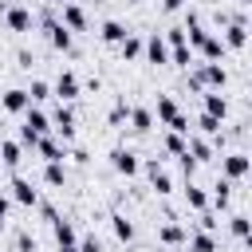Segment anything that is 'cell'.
<instances>
[{
  "label": "cell",
  "mask_w": 252,
  "mask_h": 252,
  "mask_svg": "<svg viewBox=\"0 0 252 252\" xmlns=\"http://www.w3.org/2000/svg\"><path fill=\"white\" fill-rule=\"evenodd\" d=\"M138 173H146V181H150V189H154L158 197H169V193H173V177L165 173V165H161V158H146Z\"/></svg>",
  "instance_id": "6da1fadb"
},
{
  "label": "cell",
  "mask_w": 252,
  "mask_h": 252,
  "mask_svg": "<svg viewBox=\"0 0 252 252\" xmlns=\"http://www.w3.org/2000/svg\"><path fill=\"white\" fill-rule=\"evenodd\" d=\"M47 118H51V130H55V138H59L63 146H71V142H75V110H71L67 102H59V106H55Z\"/></svg>",
  "instance_id": "7a4b0ae2"
},
{
  "label": "cell",
  "mask_w": 252,
  "mask_h": 252,
  "mask_svg": "<svg viewBox=\"0 0 252 252\" xmlns=\"http://www.w3.org/2000/svg\"><path fill=\"white\" fill-rule=\"evenodd\" d=\"M220 177L232 181V185H240V181L248 177V154H244V150H228V154H220Z\"/></svg>",
  "instance_id": "3957f363"
},
{
  "label": "cell",
  "mask_w": 252,
  "mask_h": 252,
  "mask_svg": "<svg viewBox=\"0 0 252 252\" xmlns=\"http://www.w3.org/2000/svg\"><path fill=\"white\" fill-rule=\"evenodd\" d=\"M193 75L201 79V87H205V91H224V83H228L224 63H193Z\"/></svg>",
  "instance_id": "277c9868"
},
{
  "label": "cell",
  "mask_w": 252,
  "mask_h": 252,
  "mask_svg": "<svg viewBox=\"0 0 252 252\" xmlns=\"http://www.w3.org/2000/svg\"><path fill=\"white\" fill-rule=\"evenodd\" d=\"M79 91H83V83H79V75H75L71 67H63V71L55 75V83H51V94H55L59 102H75Z\"/></svg>",
  "instance_id": "5b68a950"
},
{
  "label": "cell",
  "mask_w": 252,
  "mask_h": 252,
  "mask_svg": "<svg viewBox=\"0 0 252 252\" xmlns=\"http://www.w3.org/2000/svg\"><path fill=\"white\" fill-rule=\"evenodd\" d=\"M110 169H114V173H122V177H138L142 158H138L130 146H114V150H110Z\"/></svg>",
  "instance_id": "8992f818"
},
{
  "label": "cell",
  "mask_w": 252,
  "mask_h": 252,
  "mask_svg": "<svg viewBox=\"0 0 252 252\" xmlns=\"http://www.w3.org/2000/svg\"><path fill=\"white\" fill-rule=\"evenodd\" d=\"M8 201H16V205H24V209H35V201H39V189L28 181V177H12L8 181Z\"/></svg>",
  "instance_id": "52a82bcc"
},
{
  "label": "cell",
  "mask_w": 252,
  "mask_h": 252,
  "mask_svg": "<svg viewBox=\"0 0 252 252\" xmlns=\"http://www.w3.org/2000/svg\"><path fill=\"white\" fill-rule=\"evenodd\" d=\"M59 24L75 35V32H87L91 24H87V12H83V4H75V0H67V4H59Z\"/></svg>",
  "instance_id": "ba28073f"
},
{
  "label": "cell",
  "mask_w": 252,
  "mask_h": 252,
  "mask_svg": "<svg viewBox=\"0 0 252 252\" xmlns=\"http://www.w3.org/2000/svg\"><path fill=\"white\" fill-rule=\"evenodd\" d=\"M51 232H55V248L59 252H75L79 248V232H75V224L67 217H55L51 220Z\"/></svg>",
  "instance_id": "9c48e42d"
},
{
  "label": "cell",
  "mask_w": 252,
  "mask_h": 252,
  "mask_svg": "<svg viewBox=\"0 0 252 252\" xmlns=\"http://www.w3.org/2000/svg\"><path fill=\"white\" fill-rule=\"evenodd\" d=\"M185 236H189V228H185L181 220H173V217L158 224V240H161L165 248H185Z\"/></svg>",
  "instance_id": "30bf717a"
},
{
  "label": "cell",
  "mask_w": 252,
  "mask_h": 252,
  "mask_svg": "<svg viewBox=\"0 0 252 252\" xmlns=\"http://www.w3.org/2000/svg\"><path fill=\"white\" fill-rule=\"evenodd\" d=\"M4 24H8V32H16V35L32 32V8H24V4H8V8H4Z\"/></svg>",
  "instance_id": "8fae6325"
},
{
  "label": "cell",
  "mask_w": 252,
  "mask_h": 252,
  "mask_svg": "<svg viewBox=\"0 0 252 252\" xmlns=\"http://www.w3.org/2000/svg\"><path fill=\"white\" fill-rule=\"evenodd\" d=\"M220 43H224V51H244V43H248V20L224 24V32H220Z\"/></svg>",
  "instance_id": "7c38bea8"
},
{
  "label": "cell",
  "mask_w": 252,
  "mask_h": 252,
  "mask_svg": "<svg viewBox=\"0 0 252 252\" xmlns=\"http://www.w3.org/2000/svg\"><path fill=\"white\" fill-rule=\"evenodd\" d=\"M142 55H146L154 67H169V47H165V39H161L158 32L142 39Z\"/></svg>",
  "instance_id": "4fadbf2b"
},
{
  "label": "cell",
  "mask_w": 252,
  "mask_h": 252,
  "mask_svg": "<svg viewBox=\"0 0 252 252\" xmlns=\"http://www.w3.org/2000/svg\"><path fill=\"white\" fill-rule=\"evenodd\" d=\"M232 181H224V177H217L213 181V193H209V209L213 213H228V205H232Z\"/></svg>",
  "instance_id": "5bb4252c"
},
{
  "label": "cell",
  "mask_w": 252,
  "mask_h": 252,
  "mask_svg": "<svg viewBox=\"0 0 252 252\" xmlns=\"http://www.w3.org/2000/svg\"><path fill=\"white\" fill-rule=\"evenodd\" d=\"M28 106H32V102H28V91H24V87H8V91L0 94V110H4V114H24Z\"/></svg>",
  "instance_id": "9a60e30c"
},
{
  "label": "cell",
  "mask_w": 252,
  "mask_h": 252,
  "mask_svg": "<svg viewBox=\"0 0 252 252\" xmlns=\"http://www.w3.org/2000/svg\"><path fill=\"white\" fill-rule=\"evenodd\" d=\"M193 55H201V63H224V55H228V51H224L220 35H213V32H209V35H205V43H201Z\"/></svg>",
  "instance_id": "2e32d148"
},
{
  "label": "cell",
  "mask_w": 252,
  "mask_h": 252,
  "mask_svg": "<svg viewBox=\"0 0 252 252\" xmlns=\"http://www.w3.org/2000/svg\"><path fill=\"white\" fill-rule=\"evenodd\" d=\"M201 106H205L201 114H213L217 122H224V118H228V98H224L220 91H205V94H201Z\"/></svg>",
  "instance_id": "e0dca14e"
},
{
  "label": "cell",
  "mask_w": 252,
  "mask_h": 252,
  "mask_svg": "<svg viewBox=\"0 0 252 252\" xmlns=\"http://www.w3.org/2000/svg\"><path fill=\"white\" fill-rule=\"evenodd\" d=\"M126 35H130V28H126L122 20H102V24H98V39L110 43V47H118Z\"/></svg>",
  "instance_id": "ac0fdd59"
},
{
  "label": "cell",
  "mask_w": 252,
  "mask_h": 252,
  "mask_svg": "<svg viewBox=\"0 0 252 252\" xmlns=\"http://www.w3.org/2000/svg\"><path fill=\"white\" fill-rule=\"evenodd\" d=\"M35 150H39L43 161H67V146H63L59 138H51V134H43V138L35 142Z\"/></svg>",
  "instance_id": "d6986e66"
},
{
  "label": "cell",
  "mask_w": 252,
  "mask_h": 252,
  "mask_svg": "<svg viewBox=\"0 0 252 252\" xmlns=\"http://www.w3.org/2000/svg\"><path fill=\"white\" fill-rule=\"evenodd\" d=\"M126 122H130V130H134V134H150V130H154V110H150V106H134V102H130V118H126Z\"/></svg>",
  "instance_id": "ffe728a7"
},
{
  "label": "cell",
  "mask_w": 252,
  "mask_h": 252,
  "mask_svg": "<svg viewBox=\"0 0 252 252\" xmlns=\"http://www.w3.org/2000/svg\"><path fill=\"white\" fill-rule=\"evenodd\" d=\"M39 181H43V185H51V189H63V185H67V165H63V161H43Z\"/></svg>",
  "instance_id": "44dd1931"
},
{
  "label": "cell",
  "mask_w": 252,
  "mask_h": 252,
  "mask_svg": "<svg viewBox=\"0 0 252 252\" xmlns=\"http://www.w3.org/2000/svg\"><path fill=\"white\" fill-rule=\"evenodd\" d=\"M181 197H185V205H189L193 213H205V209H209V193H205V189H201L197 181H185Z\"/></svg>",
  "instance_id": "7402d4cb"
},
{
  "label": "cell",
  "mask_w": 252,
  "mask_h": 252,
  "mask_svg": "<svg viewBox=\"0 0 252 252\" xmlns=\"http://www.w3.org/2000/svg\"><path fill=\"white\" fill-rule=\"evenodd\" d=\"M110 232H114L118 244H130V240H134V220H130L126 213H110Z\"/></svg>",
  "instance_id": "603a6c76"
},
{
  "label": "cell",
  "mask_w": 252,
  "mask_h": 252,
  "mask_svg": "<svg viewBox=\"0 0 252 252\" xmlns=\"http://www.w3.org/2000/svg\"><path fill=\"white\" fill-rule=\"evenodd\" d=\"M47 39H51V47H55V51H67V55L75 51V35H71L63 24H51V28H47Z\"/></svg>",
  "instance_id": "cb8c5ba5"
},
{
  "label": "cell",
  "mask_w": 252,
  "mask_h": 252,
  "mask_svg": "<svg viewBox=\"0 0 252 252\" xmlns=\"http://www.w3.org/2000/svg\"><path fill=\"white\" fill-rule=\"evenodd\" d=\"M20 161H24V146H20L16 138H4V142H0V165L16 169Z\"/></svg>",
  "instance_id": "d4e9b609"
},
{
  "label": "cell",
  "mask_w": 252,
  "mask_h": 252,
  "mask_svg": "<svg viewBox=\"0 0 252 252\" xmlns=\"http://www.w3.org/2000/svg\"><path fill=\"white\" fill-rule=\"evenodd\" d=\"M177 114H181L177 98H173V94H158V122H165V126H169Z\"/></svg>",
  "instance_id": "484cf974"
},
{
  "label": "cell",
  "mask_w": 252,
  "mask_h": 252,
  "mask_svg": "<svg viewBox=\"0 0 252 252\" xmlns=\"http://www.w3.org/2000/svg\"><path fill=\"white\" fill-rule=\"evenodd\" d=\"M185 244H189V252H217V236L213 232H189Z\"/></svg>",
  "instance_id": "4316f807"
},
{
  "label": "cell",
  "mask_w": 252,
  "mask_h": 252,
  "mask_svg": "<svg viewBox=\"0 0 252 252\" xmlns=\"http://www.w3.org/2000/svg\"><path fill=\"white\" fill-rule=\"evenodd\" d=\"M24 91H28V102H32V106H35V102H47V98H51V83H47V79H32V83H28Z\"/></svg>",
  "instance_id": "83f0119b"
},
{
  "label": "cell",
  "mask_w": 252,
  "mask_h": 252,
  "mask_svg": "<svg viewBox=\"0 0 252 252\" xmlns=\"http://www.w3.org/2000/svg\"><path fill=\"white\" fill-rule=\"evenodd\" d=\"M228 232L236 236V244L248 240V213H228Z\"/></svg>",
  "instance_id": "f1b7e54d"
},
{
  "label": "cell",
  "mask_w": 252,
  "mask_h": 252,
  "mask_svg": "<svg viewBox=\"0 0 252 252\" xmlns=\"http://www.w3.org/2000/svg\"><path fill=\"white\" fill-rule=\"evenodd\" d=\"M118 55H122V59H142V35L130 32V35L118 43Z\"/></svg>",
  "instance_id": "f546056e"
},
{
  "label": "cell",
  "mask_w": 252,
  "mask_h": 252,
  "mask_svg": "<svg viewBox=\"0 0 252 252\" xmlns=\"http://www.w3.org/2000/svg\"><path fill=\"white\" fill-rule=\"evenodd\" d=\"M126 118H130V102H126V98H114V106H110L106 122H110V126H122Z\"/></svg>",
  "instance_id": "4dcf8cb0"
},
{
  "label": "cell",
  "mask_w": 252,
  "mask_h": 252,
  "mask_svg": "<svg viewBox=\"0 0 252 252\" xmlns=\"http://www.w3.org/2000/svg\"><path fill=\"white\" fill-rule=\"evenodd\" d=\"M161 146H165V154L181 158V154H185V134H173V130H169V134L161 138Z\"/></svg>",
  "instance_id": "1f68e13d"
},
{
  "label": "cell",
  "mask_w": 252,
  "mask_h": 252,
  "mask_svg": "<svg viewBox=\"0 0 252 252\" xmlns=\"http://www.w3.org/2000/svg\"><path fill=\"white\" fill-rule=\"evenodd\" d=\"M217 228H220V220H217V213H213V209L197 213V232H217Z\"/></svg>",
  "instance_id": "d6a6232c"
},
{
  "label": "cell",
  "mask_w": 252,
  "mask_h": 252,
  "mask_svg": "<svg viewBox=\"0 0 252 252\" xmlns=\"http://www.w3.org/2000/svg\"><path fill=\"white\" fill-rule=\"evenodd\" d=\"M16 252H35V236H32L28 228L16 232Z\"/></svg>",
  "instance_id": "836d02e7"
},
{
  "label": "cell",
  "mask_w": 252,
  "mask_h": 252,
  "mask_svg": "<svg viewBox=\"0 0 252 252\" xmlns=\"http://www.w3.org/2000/svg\"><path fill=\"white\" fill-rule=\"evenodd\" d=\"M177 165H181V173H185V181H193V177H197V161H193L189 154H181V158H177Z\"/></svg>",
  "instance_id": "e575fe53"
},
{
  "label": "cell",
  "mask_w": 252,
  "mask_h": 252,
  "mask_svg": "<svg viewBox=\"0 0 252 252\" xmlns=\"http://www.w3.org/2000/svg\"><path fill=\"white\" fill-rule=\"evenodd\" d=\"M35 209H39V217H43V220H47V224H51V220H55V217H59V209H55V205H51V201H43V197H39V201H35Z\"/></svg>",
  "instance_id": "d590c367"
},
{
  "label": "cell",
  "mask_w": 252,
  "mask_h": 252,
  "mask_svg": "<svg viewBox=\"0 0 252 252\" xmlns=\"http://www.w3.org/2000/svg\"><path fill=\"white\" fill-rule=\"evenodd\" d=\"M75 252H102V244H98V236H79V248Z\"/></svg>",
  "instance_id": "8d00e7d4"
},
{
  "label": "cell",
  "mask_w": 252,
  "mask_h": 252,
  "mask_svg": "<svg viewBox=\"0 0 252 252\" xmlns=\"http://www.w3.org/2000/svg\"><path fill=\"white\" fill-rule=\"evenodd\" d=\"M8 209H12V201H8V193H0V232L8 224Z\"/></svg>",
  "instance_id": "74e56055"
},
{
  "label": "cell",
  "mask_w": 252,
  "mask_h": 252,
  "mask_svg": "<svg viewBox=\"0 0 252 252\" xmlns=\"http://www.w3.org/2000/svg\"><path fill=\"white\" fill-rule=\"evenodd\" d=\"M185 8V0H161V12L165 16H173V12H181Z\"/></svg>",
  "instance_id": "f35d334b"
},
{
  "label": "cell",
  "mask_w": 252,
  "mask_h": 252,
  "mask_svg": "<svg viewBox=\"0 0 252 252\" xmlns=\"http://www.w3.org/2000/svg\"><path fill=\"white\" fill-rule=\"evenodd\" d=\"M16 63H20V67H24V71H28V67H32V63H35V59H32V51H20V55H16Z\"/></svg>",
  "instance_id": "ab89813d"
},
{
  "label": "cell",
  "mask_w": 252,
  "mask_h": 252,
  "mask_svg": "<svg viewBox=\"0 0 252 252\" xmlns=\"http://www.w3.org/2000/svg\"><path fill=\"white\" fill-rule=\"evenodd\" d=\"M236 8H240V12H248V8H252V0H236Z\"/></svg>",
  "instance_id": "60d3db41"
},
{
  "label": "cell",
  "mask_w": 252,
  "mask_h": 252,
  "mask_svg": "<svg viewBox=\"0 0 252 252\" xmlns=\"http://www.w3.org/2000/svg\"><path fill=\"white\" fill-rule=\"evenodd\" d=\"M4 8H8V0H0V12H4Z\"/></svg>",
  "instance_id": "b9f144b4"
},
{
  "label": "cell",
  "mask_w": 252,
  "mask_h": 252,
  "mask_svg": "<svg viewBox=\"0 0 252 252\" xmlns=\"http://www.w3.org/2000/svg\"><path fill=\"white\" fill-rule=\"evenodd\" d=\"M47 4H67V0H47Z\"/></svg>",
  "instance_id": "7bdbcfd3"
},
{
  "label": "cell",
  "mask_w": 252,
  "mask_h": 252,
  "mask_svg": "<svg viewBox=\"0 0 252 252\" xmlns=\"http://www.w3.org/2000/svg\"><path fill=\"white\" fill-rule=\"evenodd\" d=\"M126 4H142V0H126Z\"/></svg>",
  "instance_id": "ee69618b"
}]
</instances>
